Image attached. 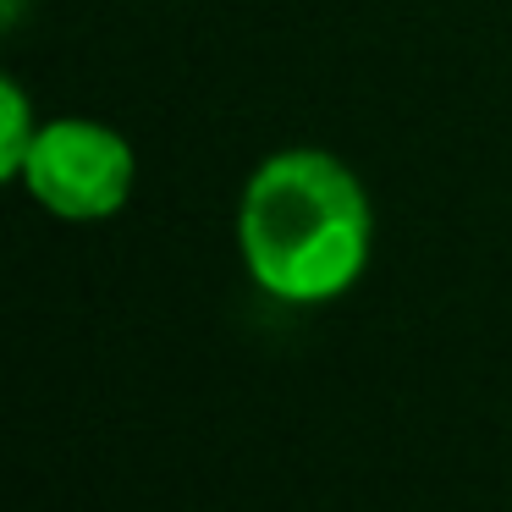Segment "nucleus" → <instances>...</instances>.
I'll return each instance as SVG.
<instances>
[{
  "mask_svg": "<svg viewBox=\"0 0 512 512\" xmlns=\"http://www.w3.org/2000/svg\"><path fill=\"white\" fill-rule=\"evenodd\" d=\"M0 111H6V133H0V177H23L39 127H34V116H28V94L17 89V78L0 83Z\"/></svg>",
  "mask_w": 512,
  "mask_h": 512,
  "instance_id": "7ed1b4c3",
  "label": "nucleus"
},
{
  "mask_svg": "<svg viewBox=\"0 0 512 512\" xmlns=\"http://www.w3.org/2000/svg\"><path fill=\"white\" fill-rule=\"evenodd\" d=\"M23 23V0H6V28H17Z\"/></svg>",
  "mask_w": 512,
  "mask_h": 512,
  "instance_id": "20e7f679",
  "label": "nucleus"
},
{
  "mask_svg": "<svg viewBox=\"0 0 512 512\" xmlns=\"http://www.w3.org/2000/svg\"><path fill=\"white\" fill-rule=\"evenodd\" d=\"M133 171V144L122 133L83 116H61L39 127L17 182L61 221H105L133 199Z\"/></svg>",
  "mask_w": 512,
  "mask_h": 512,
  "instance_id": "f03ea898",
  "label": "nucleus"
},
{
  "mask_svg": "<svg viewBox=\"0 0 512 512\" xmlns=\"http://www.w3.org/2000/svg\"><path fill=\"white\" fill-rule=\"evenodd\" d=\"M364 182L325 149H281L248 177L237 204L243 265L281 303H331L369 265Z\"/></svg>",
  "mask_w": 512,
  "mask_h": 512,
  "instance_id": "f257e3e1",
  "label": "nucleus"
}]
</instances>
